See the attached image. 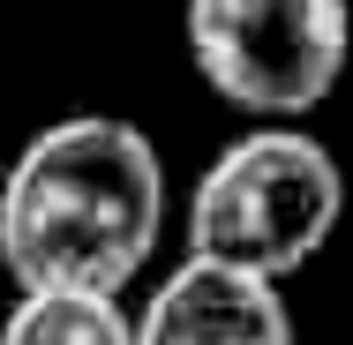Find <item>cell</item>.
<instances>
[{"mask_svg": "<svg viewBox=\"0 0 353 345\" xmlns=\"http://www.w3.org/2000/svg\"><path fill=\"white\" fill-rule=\"evenodd\" d=\"M339 203H346V180L316 136L248 128L203 165L188 196V263L285 285L339 233Z\"/></svg>", "mask_w": 353, "mask_h": 345, "instance_id": "cell-2", "label": "cell"}, {"mask_svg": "<svg viewBox=\"0 0 353 345\" xmlns=\"http://www.w3.org/2000/svg\"><path fill=\"white\" fill-rule=\"evenodd\" d=\"M165 233L158 143L121 113H68L15 150L0 180V263L15 293L121 300Z\"/></svg>", "mask_w": 353, "mask_h": 345, "instance_id": "cell-1", "label": "cell"}, {"mask_svg": "<svg viewBox=\"0 0 353 345\" xmlns=\"http://www.w3.org/2000/svg\"><path fill=\"white\" fill-rule=\"evenodd\" d=\"M0 345H136V323L105 293H15Z\"/></svg>", "mask_w": 353, "mask_h": 345, "instance_id": "cell-5", "label": "cell"}, {"mask_svg": "<svg viewBox=\"0 0 353 345\" xmlns=\"http://www.w3.org/2000/svg\"><path fill=\"white\" fill-rule=\"evenodd\" d=\"M128 323H136V345H293V308L279 285L211 271V263H181Z\"/></svg>", "mask_w": 353, "mask_h": 345, "instance_id": "cell-4", "label": "cell"}, {"mask_svg": "<svg viewBox=\"0 0 353 345\" xmlns=\"http://www.w3.org/2000/svg\"><path fill=\"white\" fill-rule=\"evenodd\" d=\"M346 0H188L196 75L263 128H293L346 75Z\"/></svg>", "mask_w": 353, "mask_h": 345, "instance_id": "cell-3", "label": "cell"}]
</instances>
